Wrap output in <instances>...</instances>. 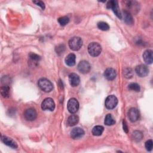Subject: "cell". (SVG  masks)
Wrapping results in <instances>:
<instances>
[{
  "label": "cell",
  "instance_id": "f1b7e54d",
  "mask_svg": "<svg viewBox=\"0 0 153 153\" xmlns=\"http://www.w3.org/2000/svg\"><path fill=\"white\" fill-rule=\"evenodd\" d=\"M124 76L126 78H131L133 76V71L131 68H126L124 70Z\"/></svg>",
  "mask_w": 153,
  "mask_h": 153
},
{
  "label": "cell",
  "instance_id": "7402d4cb",
  "mask_svg": "<svg viewBox=\"0 0 153 153\" xmlns=\"http://www.w3.org/2000/svg\"><path fill=\"white\" fill-rule=\"evenodd\" d=\"M104 123L106 126H112V125L115 124V120L111 114H108L106 115V117L105 118Z\"/></svg>",
  "mask_w": 153,
  "mask_h": 153
},
{
  "label": "cell",
  "instance_id": "83f0119b",
  "mask_svg": "<svg viewBox=\"0 0 153 153\" xmlns=\"http://www.w3.org/2000/svg\"><path fill=\"white\" fill-rule=\"evenodd\" d=\"M128 88L131 90H133V91H140V86L139 84H137V83H135V82H132V83H130L128 86Z\"/></svg>",
  "mask_w": 153,
  "mask_h": 153
},
{
  "label": "cell",
  "instance_id": "3957f363",
  "mask_svg": "<svg viewBox=\"0 0 153 153\" xmlns=\"http://www.w3.org/2000/svg\"><path fill=\"white\" fill-rule=\"evenodd\" d=\"M82 45V41L81 38L75 36L72 38L69 41V48L74 51L79 50Z\"/></svg>",
  "mask_w": 153,
  "mask_h": 153
},
{
  "label": "cell",
  "instance_id": "cb8c5ba5",
  "mask_svg": "<svg viewBox=\"0 0 153 153\" xmlns=\"http://www.w3.org/2000/svg\"><path fill=\"white\" fill-rule=\"evenodd\" d=\"M132 137L136 142L140 141L143 138V134L140 131L136 130L132 133Z\"/></svg>",
  "mask_w": 153,
  "mask_h": 153
},
{
  "label": "cell",
  "instance_id": "4dcf8cb0",
  "mask_svg": "<svg viewBox=\"0 0 153 153\" xmlns=\"http://www.w3.org/2000/svg\"><path fill=\"white\" fill-rule=\"evenodd\" d=\"M65 49V47L63 44H60L59 45H58L57 47H56V51L57 53V54H61L63 53V52L64 51Z\"/></svg>",
  "mask_w": 153,
  "mask_h": 153
},
{
  "label": "cell",
  "instance_id": "d4e9b609",
  "mask_svg": "<svg viewBox=\"0 0 153 153\" xmlns=\"http://www.w3.org/2000/svg\"><path fill=\"white\" fill-rule=\"evenodd\" d=\"M97 27L102 30H108L109 29V25L104 22H100L97 23Z\"/></svg>",
  "mask_w": 153,
  "mask_h": 153
},
{
  "label": "cell",
  "instance_id": "9a60e30c",
  "mask_svg": "<svg viewBox=\"0 0 153 153\" xmlns=\"http://www.w3.org/2000/svg\"><path fill=\"white\" fill-rule=\"evenodd\" d=\"M116 75H117L116 71L114 69L111 68H107L103 73L104 76L108 80H109V81L114 79L116 77Z\"/></svg>",
  "mask_w": 153,
  "mask_h": 153
},
{
  "label": "cell",
  "instance_id": "e0dca14e",
  "mask_svg": "<svg viewBox=\"0 0 153 153\" xmlns=\"http://www.w3.org/2000/svg\"><path fill=\"white\" fill-rule=\"evenodd\" d=\"M143 59L146 64H151L153 61L152 51L151 50H146L143 54Z\"/></svg>",
  "mask_w": 153,
  "mask_h": 153
},
{
  "label": "cell",
  "instance_id": "ba28073f",
  "mask_svg": "<svg viewBox=\"0 0 153 153\" xmlns=\"http://www.w3.org/2000/svg\"><path fill=\"white\" fill-rule=\"evenodd\" d=\"M37 117V113L35 109L30 108L25 110L24 112V117L27 121H32L36 119Z\"/></svg>",
  "mask_w": 153,
  "mask_h": 153
},
{
  "label": "cell",
  "instance_id": "5b68a950",
  "mask_svg": "<svg viewBox=\"0 0 153 153\" xmlns=\"http://www.w3.org/2000/svg\"><path fill=\"white\" fill-rule=\"evenodd\" d=\"M118 104V99L114 95L108 96L105 101V105L107 109H112L116 107Z\"/></svg>",
  "mask_w": 153,
  "mask_h": 153
},
{
  "label": "cell",
  "instance_id": "1f68e13d",
  "mask_svg": "<svg viewBox=\"0 0 153 153\" xmlns=\"http://www.w3.org/2000/svg\"><path fill=\"white\" fill-rule=\"evenodd\" d=\"M33 2L35 3L36 5L39 6L42 10H44L45 8V4L42 1H33Z\"/></svg>",
  "mask_w": 153,
  "mask_h": 153
},
{
  "label": "cell",
  "instance_id": "484cf974",
  "mask_svg": "<svg viewBox=\"0 0 153 153\" xmlns=\"http://www.w3.org/2000/svg\"><path fill=\"white\" fill-rule=\"evenodd\" d=\"M29 57L32 62H38L41 60V57L34 53H30Z\"/></svg>",
  "mask_w": 153,
  "mask_h": 153
},
{
  "label": "cell",
  "instance_id": "d6a6232c",
  "mask_svg": "<svg viewBox=\"0 0 153 153\" xmlns=\"http://www.w3.org/2000/svg\"><path fill=\"white\" fill-rule=\"evenodd\" d=\"M123 130L124 131L126 132V133H128V126L126 124V122L124 120H123Z\"/></svg>",
  "mask_w": 153,
  "mask_h": 153
},
{
  "label": "cell",
  "instance_id": "4fadbf2b",
  "mask_svg": "<svg viewBox=\"0 0 153 153\" xmlns=\"http://www.w3.org/2000/svg\"><path fill=\"white\" fill-rule=\"evenodd\" d=\"M84 134V131L80 127H76L72 129L71 132V136L74 139H78Z\"/></svg>",
  "mask_w": 153,
  "mask_h": 153
},
{
  "label": "cell",
  "instance_id": "603a6c76",
  "mask_svg": "<svg viewBox=\"0 0 153 153\" xmlns=\"http://www.w3.org/2000/svg\"><path fill=\"white\" fill-rule=\"evenodd\" d=\"M104 130V128L102 126H96L92 129V134L94 136H100Z\"/></svg>",
  "mask_w": 153,
  "mask_h": 153
},
{
  "label": "cell",
  "instance_id": "2e32d148",
  "mask_svg": "<svg viewBox=\"0 0 153 153\" xmlns=\"http://www.w3.org/2000/svg\"><path fill=\"white\" fill-rule=\"evenodd\" d=\"M127 7L128 8V10H127L128 12H129L130 14L131 13H135V11H139V4L136 1H128L127 4Z\"/></svg>",
  "mask_w": 153,
  "mask_h": 153
},
{
  "label": "cell",
  "instance_id": "8992f818",
  "mask_svg": "<svg viewBox=\"0 0 153 153\" xmlns=\"http://www.w3.org/2000/svg\"><path fill=\"white\" fill-rule=\"evenodd\" d=\"M67 108L70 113H76L79 109V103L78 100L75 98L70 99L68 102Z\"/></svg>",
  "mask_w": 153,
  "mask_h": 153
},
{
  "label": "cell",
  "instance_id": "4316f807",
  "mask_svg": "<svg viewBox=\"0 0 153 153\" xmlns=\"http://www.w3.org/2000/svg\"><path fill=\"white\" fill-rule=\"evenodd\" d=\"M57 20H58L59 23L61 26H65L66 25H67L69 23V19L67 16H63V17H61L57 19Z\"/></svg>",
  "mask_w": 153,
  "mask_h": 153
},
{
  "label": "cell",
  "instance_id": "277c9868",
  "mask_svg": "<svg viewBox=\"0 0 153 153\" xmlns=\"http://www.w3.org/2000/svg\"><path fill=\"white\" fill-rule=\"evenodd\" d=\"M106 7L108 9H112L116 16L120 19H122V14L120 10L118 2L117 1H109L106 4Z\"/></svg>",
  "mask_w": 153,
  "mask_h": 153
},
{
  "label": "cell",
  "instance_id": "ffe728a7",
  "mask_svg": "<svg viewBox=\"0 0 153 153\" xmlns=\"http://www.w3.org/2000/svg\"><path fill=\"white\" fill-rule=\"evenodd\" d=\"M124 22L127 25H132L133 23V19L131 14L127 10H123Z\"/></svg>",
  "mask_w": 153,
  "mask_h": 153
},
{
  "label": "cell",
  "instance_id": "7c38bea8",
  "mask_svg": "<svg viewBox=\"0 0 153 153\" xmlns=\"http://www.w3.org/2000/svg\"><path fill=\"white\" fill-rule=\"evenodd\" d=\"M1 141L6 145L13 148V149H16L18 147L17 143L11 138L8 137L7 136H1Z\"/></svg>",
  "mask_w": 153,
  "mask_h": 153
},
{
  "label": "cell",
  "instance_id": "6da1fadb",
  "mask_svg": "<svg viewBox=\"0 0 153 153\" xmlns=\"http://www.w3.org/2000/svg\"><path fill=\"white\" fill-rule=\"evenodd\" d=\"M38 87L44 92H50L53 89L52 82L45 78H41L38 81Z\"/></svg>",
  "mask_w": 153,
  "mask_h": 153
},
{
  "label": "cell",
  "instance_id": "30bf717a",
  "mask_svg": "<svg viewBox=\"0 0 153 153\" xmlns=\"http://www.w3.org/2000/svg\"><path fill=\"white\" fill-rule=\"evenodd\" d=\"M135 72L140 77H145L148 75L149 69L148 67L144 65H139L135 68Z\"/></svg>",
  "mask_w": 153,
  "mask_h": 153
},
{
  "label": "cell",
  "instance_id": "ac0fdd59",
  "mask_svg": "<svg viewBox=\"0 0 153 153\" xmlns=\"http://www.w3.org/2000/svg\"><path fill=\"white\" fill-rule=\"evenodd\" d=\"M75 59H76V56L74 54L71 53L69 54L65 58V63L66 64L69 66H72L75 65Z\"/></svg>",
  "mask_w": 153,
  "mask_h": 153
},
{
  "label": "cell",
  "instance_id": "5bb4252c",
  "mask_svg": "<svg viewBox=\"0 0 153 153\" xmlns=\"http://www.w3.org/2000/svg\"><path fill=\"white\" fill-rule=\"evenodd\" d=\"M69 82L72 87H76L80 82L79 76L75 73H72L69 75Z\"/></svg>",
  "mask_w": 153,
  "mask_h": 153
},
{
  "label": "cell",
  "instance_id": "44dd1931",
  "mask_svg": "<svg viewBox=\"0 0 153 153\" xmlns=\"http://www.w3.org/2000/svg\"><path fill=\"white\" fill-rule=\"evenodd\" d=\"M1 93L3 97H8L10 96V87L8 85L4 84L1 87Z\"/></svg>",
  "mask_w": 153,
  "mask_h": 153
},
{
  "label": "cell",
  "instance_id": "52a82bcc",
  "mask_svg": "<svg viewBox=\"0 0 153 153\" xmlns=\"http://www.w3.org/2000/svg\"><path fill=\"white\" fill-rule=\"evenodd\" d=\"M41 108L44 110H49L53 111L55 108V103L54 100L50 97L45 98L41 103Z\"/></svg>",
  "mask_w": 153,
  "mask_h": 153
},
{
  "label": "cell",
  "instance_id": "7a4b0ae2",
  "mask_svg": "<svg viewBox=\"0 0 153 153\" xmlns=\"http://www.w3.org/2000/svg\"><path fill=\"white\" fill-rule=\"evenodd\" d=\"M88 52L93 57L98 56L102 52V47L97 42H91L88 46Z\"/></svg>",
  "mask_w": 153,
  "mask_h": 153
},
{
  "label": "cell",
  "instance_id": "f546056e",
  "mask_svg": "<svg viewBox=\"0 0 153 153\" xmlns=\"http://www.w3.org/2000/svg\"><path fill=\"white\" fill-rule=\"evenodd\" d=\"M152 146H153V142H152V140L151 139L148 140L145 142V148H146V149L147 151H151L152 149Z\"/></svg>",
  "mask_w": 153,
  "mask_h": 153
},
{
  "label": "cell",
  "instance_id": "9c48e42d",
  "mask_svg": "<svg viewBox=\"0 0 153 153\" xmlns=\"http://www.w3.org/2000/svg\"><path fill=\"white\" fill-rule=\"evenodd\" d=\"M78 69L82 74H87L91 69V66L87 61L82 60L78 65Z\"/></svg>",
  "mask_w": 153,
  "mask_h": 153
},
{
  "label": "cell",
  "instance_id": "8fae6325",
  "mask_svg": "<svg viewBox=\"0 0 153 153\" xmlns=\"http://www.w3.org/2000/svg\"><path fill=\"white\" fill-rule=\"evenodd\" d=\"M128 117L131 122H135L139 119L140 113L135 108H130L128 111Z\"/></svg>",
  "mask_w": 153,
  "mask_h": 153
},
{
  "label": "cell",
  "instance_id": "d6986e66",
  "mask_svg": "<svg viewBox=\"0 0 153 153\" xmlns=\"http://www.w3.org/2000/svg\"><path fill=\"white\" fill-rule=\"evenodd\" d=\"M79 121V118L76 115H71L67 120V124L69 126H74Z\"/></svg>",
  "mask_w": 153,
  "mask_h": 153
}]
</instances>
